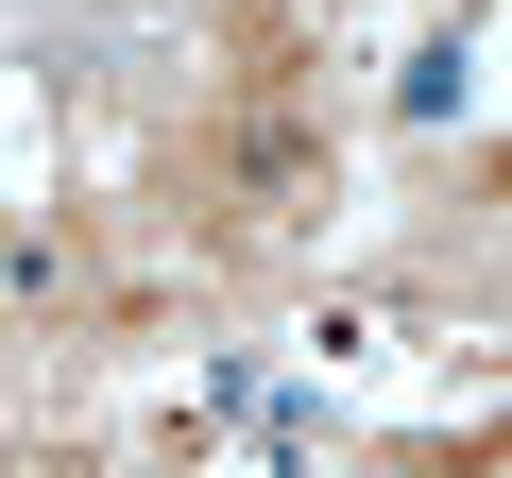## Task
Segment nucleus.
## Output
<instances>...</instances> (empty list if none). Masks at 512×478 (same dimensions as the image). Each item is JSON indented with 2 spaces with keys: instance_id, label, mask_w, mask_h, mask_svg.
<instances>
[{
  "instance_id": "obj_1",
  "label": "nucleus",
  "mask_w": 512,
  "mask_h": 478,
  "mask_svg": "<svg viewBox=\"0 0 512 478\" xmlns=\"http://www.w3.org/2000/svg\"><path fill=\"white\" fill-rule=\"evenodd\" d=\"M461 103H478V35H427L410 52V120H461Z\"/></svg>"
}]
</instances>
